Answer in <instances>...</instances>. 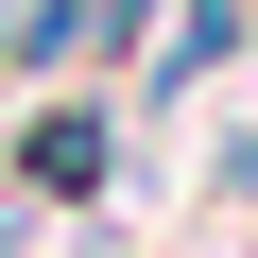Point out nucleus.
<instances>
[{
  "instance_id": "1",
  "label": "nucleus",
  "mask_w": 258,
  "mask_h": 258,
  "mask_svg": "<svg viewBox=\"0 0 258 258\" xmlns=\"http://www.w3.org/2000/svg\"><path fill=\"white\" fill-rule=\"evenodd\" d=\"M18 189H103V120H35V155H18Z\"/></svg>"
}]
</instances>
